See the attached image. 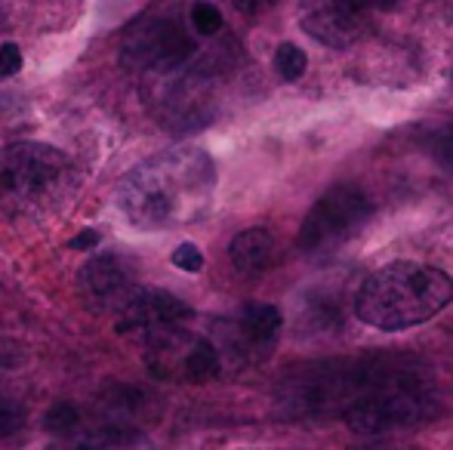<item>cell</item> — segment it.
<instances>
[{"label":"cell","mask_w":453,"mask_h":450,"mask_svg":"<svg viewBox=\"0 0 453 450\" xmlns=\"http://www.w3.org/2000/svg\"><path fill=\"white\" fill-rule=\"evenodd\" d=\"M426 385L413 379L386 377L346 408V426L358 435H382L411 429L429 416Z\"/></svg>","instance_id":"277c9868"},{"label":"cell","mask_w":453,"mask_h":450,"mask_svg":"<svg viewBox=\"0 0 453 450\" xmlns=\"http://www.w3.org/2000/svg\"><path fill=\"white\" fill-rule=\"evenodd\" d=\"M108 398H111V408L114 410H136L139 404H142V392L139 389H130V385H114L111 392H108Z\"/></svg>","instance_id":"d6986e66"},{"label":"cell","mask_w":453,"mask_h":450,"mask_svg":"<svg viewBox=\"0 0 453 450\" xmlns=\"http://www.w3.org/2000/svg\"><path fill=\"white\" fill-rule=\"evenodd\" d=\"M453 302V281L435 265L388 263L361 284L355 312L376 331H407L426 324Z\"/></svg>","instance_id":"7a4b0ae2"},{"label":"cell","mask_w":453,"mask_h":450,"mask_svg":"<svg viewBox=\"0 0 453 450\" xmlns=\"http://www.w3.org/2000/svg\"><path fill=\"white\" fill-rule=\"evenodd\" d=\"M280 312L269 302H247L241 309V318H238V327L241 333L247 337V342L253 346H269V342L278 337L280 331Z\"/></svg>","instance_id":"7c38bea8"},{"label":"cell","mask_w":453,"mask_h":450,"mask_svg":"<svg viewBox=\"0 0 453 450\" xmlns=\"http://www.w3.org/2000/svg\"><path fill=\"white\" fill-rule=\"evenodd\" d=\"M367 0H305L303 28L318 43L334 50H346L358 43L370 28Z\"/></svg>","instance_id":"52a82bcc"},{"label":"cell","mask_w":453,"mask_h":450,"mask_svg":"<svg viewBox=\"0 0 453 450\" xmlns=\"http://www.w3.org/2000/svg\"><path fill=\"white\" fill-rule=\"evenodd\" d=\"M191 315V309L185 306L180 296L164 294V290H142L133 294L130 300L120 306L118 315V331L120 333H142V337H155L157 331L182 324Z\"/></svg>","instance_id":"ba28073f"},{"label":"cell","mask_w":453,"mask_h":450,"mask_svg":"<svg viewBox=\"0 0 453 450\" xmlns=\"http://www.w3.org/2000/svg\"><path fill=\"white\" fill-rule=\"evenodd\" d=\"M274 4H278V0H232L234 10L244 12V16H263V12H269Z\"/></svg>","instance_id":"44dd1931"},{"label":"cell","mask_w":453,"mask_h":450,"mask_svg":"<svg viewBox=\"0 0 453 450\" xmlns=\"http://www.w3.org/2000/svg\"><path fill=\"white\" fill-rule=\"evenodd\" d=\"M370 210L373 207L358 186H334L305 217L299 228V247L309 253L334 250L367 223Z\"/></svg>","instance_id":"5b68a950"},{"label":"cell","mask_w":453,"mask_h":450,"mask_svg":"<svg viewBox=\"0 0 453 450\" xmlns=\"http://www.w3.org/2000/svg\"><path fill=\"white\" fill-rule=\"evenodd\" d=\"M22 72V50L19 43H0V78H12Z\"/></svg>","instance_id":"ffe728a7"},{"label":"cell","mask_w":453,"mask_h":450,"mask_svg":"<svg viewBox=\"0 0 453 450\" xmlns=\"http://www.w3.org/2000/svg\"><path fill=\"white\" fill-rule=\"evenodd\" d=\"M99 240H102V234L96 232V228H87V232L74 234V238L68 240V247H72V250H93Z\"/></svg>","instance_id":"7402d4cb"},{"label":"cell","mask_w":453,"mask_h":450,"mask_svg":"<svg viewBox=\"0 0 453 450\" xmlns=\"http://www.w3.org/2000/svg\"><path fill=\"white\" fill-rule=\"evenodd\" d=\"M81 290H84V300L96 309L124 306L133 296L130 263L124 256H114V253L90 259L81 271Z\"/></svg>","instance_id":"9c48e42d"},{"label":"cell","mask_w":453,"mask_h":450,"mask_svg":"<svg viewBox=\"0 0 453 450\" xmlns=\"http://www.w3.org/2000/svg\"><path fill=\"white\" fill-rule=\"evenodd\" d=\"M195 53V43L176 22L157 19L136 28L124 43V65L151 68V72H176Z\"/></svg>","instance_id":"8992f818"},{"label":"cell","mask_w":453,"mask_h":450,"mask_svg":"<svg viewBox=\"0 0 453 450\" xmlns=\"http://www.w3.org/2000/svg\"><path fill=\"white\" fill-rule=\"evenodd\" d=\"M43 426L53 435H68L81 426V410L74 408L72 401H56L53 408L47 410V416H43Z\"/></svg>","instance_id":"5bb4252c"},{"label":"cell","mask_w":453,"mask_h":450,"mask_svg":"<svg viewBox=\"0 0 453 450\" xmlns=\"http://www.w3.org/2000/svg\"><path fill=\"white\" fill-rule=\"evenodd\" d=\"M136 441H139V435L127 432V429H118V426H108L105 432L90 435V439H87L84 445H90V447H102V445H108V447H120V445H136Z\"/></svg>","instance_id":"2e32d148"},{"label":"cell","mask_w":453,"mask_h":450,"mask_svg":"<svg viewBox=\"0 0 453 450\" xmlns=\"http://www.w3.org/2000/svg\"><path fill=\"white\" fill-rule=\"evenodd\" d=\"M65 176L68 161L53 145L16 142L0 149V198L6 204H41L59 192Z\"/></svg>","instance_id":"3957f363"},{"label":"cell","mask_w":453,"mask_h":450,"mask_svg":"<svg viewBox=\"0 0 453 450\" xmlns=\"http://www.w3.org/2000/svg\"><path fill=\"white\" fill-rule=\"evenodd\" d=\"M173 265L182 271H201L203 269V253L195 244H180L173 250Z\"/></svg>","instance_id":"ac0fdd59"},{"label":"cell","mask_w":453,"mask_h":450,"mask_svg":"<svg viewBox=\"0 0 453 450\" xmlns=\"http://www.w3.org/2000/svg\"><path fill=\"white\" fill-rule=\"evenodd\" d=\"M191 25H195V31H201V34H216V31H222V12L216 10L213 4H195V10H191Z\"/></svg>","instance_id":"9a60e30c"},{"label":"cell","mask_w":453,"mask_h":450,"mask_svg":"<svg viewBox=\"0 0 453 450\" xmlns=\"http://www.w3.org/2000/svg\"><path fill=\"white\" fill-rule=\"evenodd\" d=\"M367 4H370V10H392L398 0H367Z\"/></svg>","instance_id":"603a6c76"},{"label":"cell","mask_w":453,"mask_h":450,"mask_svg":"<svg viewBox=\"0 0 453 450\" xmlns=\"http://www.w3.org/2000/svg\"><path fill=\"white\" fill-rule=\"evenodd\" d=\"M216 167L207 151H164L127 176L120 188L124 217L139 228H167L207 213Z\"/></svg>","instance_id":"6da1fadb"},{"label":"cell","mask_w":453,"mask_h":450,"mask_svg":"<svg viewBox=\"0 0 453 450\" xmlns=\"http://www.w3.org/2000/svg\"><path fill=\"white\" fill-rule=\"evenodd\" d=\"M228 259L247 278H259L274 263V238L265 228H247L228 244Z\"/></svg>","instance_id":"30bf717a"},{"label":"cell","mask_w":453,"mask_h":450,"mask_svg":"<svg viewBox=\"0 0 453 450\" xmlns=\"http://www.w3.org/2000/svg\"><path fill=\"white\" fill-rule=\"evenodd\" d=\"M274 68L284 80H299L309 68V59L296 43H280L278 53H274Z\"/></svg>","instance_id":"4fadbf2b"},{"label":"cell","mask_w":453,"mask_h":450,"mask_svg":"<svg viewBox=\"0 0 453 450\" xmlns=\"http://www.w3.org/2000/svg\"><path fill=\"white\" fill-rule=\"evenodd\" d=\"M22 423H25L22 408H16L12 401H0V441L16 435L22 429Z\"/></svg>","instance_id":"e0dca14e"},{"label":"cell","mask_w":453,"mask_h":450,"mask_svg":"<svg viewBox=\"0 0 453 450\" xmlns=\"http://www.w3.org/2000/svg\"><path fill=\"white\" fill-rule=\"evenodd\" d=\"M180 373L188 383H207V379L219 377V352L213 342L203 337H188L182 348Z\"/></svg>","instance_id":"8fae6325"}]
</instances>
